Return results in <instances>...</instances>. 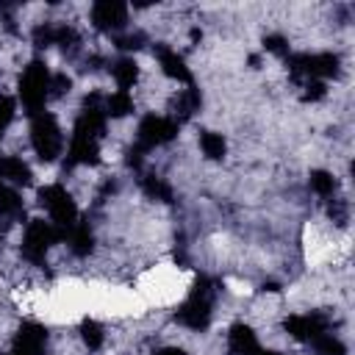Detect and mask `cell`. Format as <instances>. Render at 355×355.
<instances>
[{
  "instance_id": "obj_1",
  "label": "cell",
  "mask_w": 355,
  "mask_h": 355,
  "mask_svg": "<svg viewBox=\"0 0 355 355\" xmlns=\"http://www.w3.org/2000/svg\"><path fill=\"white\" fill-rule=\"evenodd\" d=\"M50 69L42 61H31L19 78V97L22 105L28 108V114H39L44 108V100L50 97Z\"/></svg>"
},
{
  "instance_id": "obj_2",
  "label": "cell",
  "mask_w": 355,
  "mask_h": 355,
  "mask_svg": "<svg viewBox=\"0 0 355 355\" xmlns=\"http://www.w3.org/2000/svg\"><path fill=\"white\" fill-rule=\"evenodd\" d=\"M31 144H33V150H36V155L42 161H55L61 155L64 136H61V128H58V122H55L53 114H47V111L33 114V122H31Z\"/></svg>"
},
{
  "instance_id": "obj_3",
  "label": "cell",
  "mask_w": 355,
  "mask_h": 355,
  "mask_svg": "<svg viewBox=\"0 0 355 355\" xmlns=\"http://www.w3.org/2000/svg\"><path fill=\"white\" fill-rule=\"evenodd\" d=\"M39 202L50 211L53 225L58 227L61 239H67V230L78 222V205H75V200L69 197V191H67L64 186H58V183L44 186V189H39Z\"/></svg>"
},
{
  "instance_id": "obj_4",
  "label": "cell",
  "mask_w": 355,
  "mask_h": 355,
  "mask_svg": "<svg viewBox=\"0 0 355 355\" xmlns=\"http://www.w3.org/2000/svg\"><path fill=\"white\" fill-rule=\"evenodd\" d=\"M288 64V72L294 80H322V78H336L338 75V55L336 53H316V55H308V53H297V55H288L286 58Z\"/></svg>"
},
{
  "instance_id": "obj_5",
  "label": "cell",
  "mask_w": 355,
  "mask_h": 355,
  "mask_svg": "<svg viewBox=\"0 0 355 355\" xmlns=\"http://www.w3.org/2000/svg\"><path fill=\"white\" fill-rule=\"evenodd\" d=\"M55 241H61V233H58L55 225H50V222H44V219H31L28 227H25V236H22V255H25L31 263L42 266L47 250H50Z\"/></svg>"
},
{
  "instance_id": "obj_6",
  "label": "cell",
  "mask_w": 355,
  "mask_h": 355,
  "mask_svg": "<svg viewBox=\"0 0 355 355\" xmlns=\"http://www.w3.org/2000/svg\"><path fill=\"white\" fill-rule=\"evenodd\" d=\"M178 136V122L169 119V116H144L139 122V147L141 150H150V147H158V144H166Z\"/></svg>"
},
{
  "instance_id": "obj_7",
  "label": "cell",
  "mask_w": 355,
  "mask_h": 355,
  "mask_svg": "<svg viewBox=\"0 0 355 355\" xmlns=\"http://www.w3.org/2000/svg\"><path fill=\"white\" fill-rule=\"evenodd\" d=\"M283 327H286V333H291L297 341H313V338H319V336L327 333L330 319H327L324 313H319V311H311V313H302V316H288V319L283 322Z\"/></svg>"
},
{
  "instance_id": "obj_8",
  "label": "cell",
  "mask_w": 355,
  "mask_h": 355,
  "mask_svg": "<svg viewBox=\"0 0 355 355\" xmlns=\"http://www.w3.org/2000/svg\"><path fill=\"white\" fill-rule=\"evenodd\" d=\"M97 161H100L97 136H92L89 130H83V128L75 125V133H72V141H69L67 166H75V164H97Z\"/></svg>"
},
{
  "instance_id": "obj_9",
  "label": "cell",
  "mask_w": 355,
  "mask_h": 355,
  "mask_svg": "<svg viewBox=\"0 0 355 355\" xmlns=\"http://www.w3.org/2000/svg\"><path fill=\"white\" fill-rule=\"evenodd\" d=\"M92 22L97 31H116L128 22V6L119 0H100L92 6Z\"/></svg>"
},
{
  "instance_id": "obj_10",
  "label": "cell",
  "mask_w": 355,
  "mask_h": 355,
  "mask_svg": "<svg viewBox=\"0 0 355 355\" xmlns=\"http://www.w3.org/2000/svg\"><path fill=\"white\" fill-rule=\"evenodd\" d=\"M47 341V330L39 322H25L14 338V347L8 355H42Z\"/></svg>"
},
{
  "instance_id": "obj_11",
  "label": "cell",
  "mask_w": 355,
  "mask_h": 355,
  "mask_svg": "<svg viewBox=\"0 0 355 355\" xmlns=\"http://www.w3.org/2000/svg\"><path fill=\"white\" fill-rule=\"evenodd\" d=\"M211 305H214L211 300H200L189 294V300L175 311V319L191 330H205L211 322Z\"/></svg>"
},
{
  "instance_id": "obj_12",
  "label": "cell",
  "mask_w": 355,
  "mask_h": 355,
  "mask_svg": "<svg viewBox=\"0 0 355 355\" xmlns=\"http://www.w3.org/2000/svg\"><path fill=\"white\" fill-rule=\"evenodd\" d=\"M155 55H158V64H161V69H164L166 78L180 80V83H191V72H189L186 61L175 50H169L166 44H155Z\"/></svg>"
},
{
  "instance_id": "obj_13",
  "label": "cell",
  "mask_w": 355,
  "mask_h": 355,
  "mask_svg": "<svg viewBox=\"0 0 355 355\" xmlns=\"http://www.w3.org/2000/svg\"><path fill=\"white\" fill-rule=\"evenodd\" d=\"M227 349H230V355H252L258 349V338H255L252 327L241 324V322L233 324L227 333Z\"/></svg>"
},
{
  "instance_id": "obj_14",
  "label": "cell",
  "mask_w": 355,
  "mask_h": 355,
  "mask_svg": "<svg viewBox=\"0 0 355 355\" xmlns=\"http://www.w3.org/2000/svg\"><path fill=\"white\" fill-rule=\"evenodd\" d=\"M31 178H33L31 175V166L22 158L0 155V180H11V183H19V186H28Z\"/></svg>"
},
{
  "instance_id": "obj_15",
  "label": "cell",
  "mask_w": 355,
  "mask_h": 355,
  "mask_svg": "<svg viewBox=\"0 0 355 355\" xmlns=\"http://www.w3.org/2000/svg\"><path fill=\"white\" fill-rule=\"evenodd\" d=\"M67 241L72 247L75 255H89L92 247H94V239H92V230L86 222H75L69 230H67Z\"/></svg>"
},
{
  "instance_id": "obj_16",
  "label": "cell",
  "mask_w": 355,
  "mask_h": 355,
  "mask_svg": "<svg viewBox=\"0 0 355 355\" xmlns=\"http://www.w3.org/2000/svg\"><path fill=\"white\" fill-rule=\"evenodd\" d=\"M172 108H175V122H180V119H189L197 108H200V92L189 83V89H183L178 97H175V103H172Z\"/></svg>"
},
{
  "instance_id": "obj_17",
  "label": "cell",
  "mask_w": 355,
  "mask_h": 355,
  "mask_svg": "<svg viewBox=\"0 0 355 355\" xmlns=\"http://www.w3.org/2000/svg\"><path fill=\"white\" fill-rule=\"evenodd\" d=\"M111 72H114V80H116L119 92H128V89L136 83V78H139V64H136L133 58H119V61L111 67Z\"/></svg>"
},
{
  "instance_id": "obj_18",
  "label": "cell",
  "mask_w": 355,
  "mask_h": 355,
  "mask_svg": "<svg viewBox=\"0 0 355 355\" xmlns=\"http://www.w3.org/2000/svg\"><path fill=\"white\" fill-rule=\"evenodd\" d=\"M141 189H144V194L153 197V200L172 202V186H169L164 178H158V175H144V178H141Z\"/></svg>"
},
{
  "instance_id": "obj_19",
  "label": "cell",
  "mask_w": 355,
  "mask_h": 355,
  "mask_svg": "<svg viewBox=\"0 0 355 355\" xmlns=\"http://www.w3.org/2000/svg\"><path fill=\"white\" fill-rule=\"evenodd\" d=\"M200 147H202V153H205L211 161H222V158H225V150H227L222 133H214V130H202V133H200Z\"/></svg>"
},
{
  "instance_id": "obj_20",
  "label": "cell",
  "mask_w": 355,
  "mask_h": 355,
  "mask_svg": "<svg viewBox=\"0 0 355 355\" xmlns=\"http://www.w3.org/2000/svg\"><path fill=\"white\" fill-rule=\"evenodd\" d=\"M133 111V100L128 92H114L111 97H105V116H128Z\"/></svg>"
},
{
  "instance_id": "obj_21",
  "label": "cell",
  "mask_w": 355,
  "mask_h": 355,
  "mask_svg": "<svg viewBox=\"0 0 355 355\" xmlns=\"http://www.w3.org/2000/svg\"><path fill=\"white\" fill-rule=\"evenodd\" d=\"M0 216H22V200L14 189L0 180Z\"/></svg>"
},
{
  "instance_id": "obj_22",
  "label": "cell",
  "mask_w": 355,
  "mask_h": 355,
  "mask_svg": "<svg viewBox=\"0 0 355 355\" xmlns=\"http://www.w3.org/2000/svg\"><path fill=\"white\" fill-rule=\"evenodd\" d=\"M308 183H311V189H313L316 194H322V197H330V194L336 191V186H338V180H336L330 172H324V169H313L311 178H308Z\"/></svg>"
},
{
  "instance_id": "obj_23",
  "label": "cell",
  "mask_w": 355,
  "mask_h": 355,
  "mask_svg": "<svg viewBox=\"0 0 355 355\" xmlns=\"http://www.w3.org/2000/svg\"><path fill=\"white\" fill-rule=\"evenodd\" d=\"M80 338H83V344H86L89 349H100V347H103V327H100V322L83 319V322H80Z\"/></svg>"
},
{
  "instance_id": "obj_24",
  "label": "cell",
  "mask_w": 355,
  "mask_h": 355,
  "mask_svg": "<svg viewBox=\"0 0 355 355\" xmlns=\"http://www.w3.org/2000/svg\"><path fill=\"white\" fill-rule=\"evenodd\" d=\"M313 344V352L316 355H347V347L338 341V338H333V336H319V338H313L311 341Z\"/></svg>"
},
{
  "instance_id": "obj_25",
  "label": "cell",
  "mask_w": 355,
  "mask_h": 355,
  "mask_svg": "<svg viewBox=\"0 0 355 355\" xmlns=\"http://www.w3.org/2000/svg\"><path fill=\"white\" fill-rule=\"evenodd\" d=\"M78 42H80V36H78L75 28H69V25H55V44H58V47H64V50H75Z\"/></svg>"
},
{
  "instance_id": "obj_26",
  "label": "cell",
  "mask_w": 355,
  "mask_h": 355,
  "mask_svg": "<svg viewBox=\"0 0 355 355\" xmlns=\"http://www.w3.org/2000/svg\"><path fill=\"white\" fill-rule=\"evenodd\" d=\"M191 297H200V300H211L214 302V297H216V283L211 280V277H197L194 280V286H191Z\"/></svg>"
},
{
  "instance_id": "obj_27",
  "label": "cell",
  "mask_w": 355,
  "mask_h": 355,
  "mask_svg": "<svg viewBox=\"0 0 355 355\" xmlns=\"http://www.w3.org/2000/svg\"><path fill=\"white\" fill-rule=\"evenodd\" d=\"M14 114H17V103H14V97L3 94V97H0V136H3V133H6V128L11 125Z\"/></svg>"
},
{
  "instance_id": "obj_28",
  "label": "cell",
  "mask_w": 355,
  "mask_h": 355,
  "mask_svg": "<svg viewBox=\"0 0 355 355\" xmlns=\"http://www.w3.org/2000/svg\"><path fill=\"white\" fill-rule=\"evenodd\" d=\"M327 94V86H324V80H305V92H302V100L305 103H316V100H322Z\"/></svg>"
},
{
  "instance_id": "obj_29",
  "label": "cell",
  "mask_w": 355,
  "mask_h": 355,
  "mask_svg": "<svg viewBox=\"0 0 355 355\" xmlns=\"http://www.w3.org/2000/svg\"><path fill=\"white\" fill-rule=\"evenodd\" d=\"M33 44L36 47H50L55 44V25H39L33 31Z\"/></svg>"
},
{
  "instance_id": "obj_30",
  "label": "cell",
  "mask_w": 355,
  "mask_h": 355,
  "mask_svg": "<svg viewBox=\"0 0 355 355\" xmlns=\"http://www.w3.org/2000/svg\"><path fill=\"white\" fill-rule=\"evenodd\" d=\"M144 42H147V36L141 33V31H136V33H128V36H119L114 44L119 47V50H139V47H144Z\"/></svg>"
},
{
  "instance_id": "obj_31",
  "label": "cell",
  "mask_w": 355,
  "mask_h": 355,
  "mask_svg": "<svg viewBox=\"0 0 355 355\" xmlns=\"http://www.w3.org/2000/svg\"><path fill=\"white\" fill-rule=\"evenodd\" d=\"M263 47H266L269 53H275V55H288V44H286V39H283L280 33L266 36V39H263Z\"/></svg>"
},
{
  "instance_id": "obj_32",
  "label": "cell",
  "mask_w": 355,
  "mask_h": 355,
  "mask_svg": "<svg viewBox=\"0 0 355 355\" xmlns=\"http://www.w3.org/2000/svg\"><path fill=\"white\" fill-rule=\"evenodd\" d=\"M327 214H330V219H333L336 225H347V202H344V200H333V202L327 205Z\"/></svg>"
},
{
  "instance_id": "obj_33",
  "label": "cell",
  "mask_w": 355,
  "mask_h": 355,
  "mask_svg": "<svg viewBox=\"0 0 355 355\" xmlns=\"http://www.w3.org/2000/svg\"><path fill=\"white\" fill-rule=\"evenodd\" d=\"M69 86H72V80H69L67 75H53V78H50V94H53V97L67 94V92H69Z\"/></svg>"
},
{
  "instance_id": "obj_34",
  "label": "cell",
  "mask_w": 355,
  "mask_h": 355,
  "mask_svg": "<svg viewBox=\"0 0 355 355\" xmlns=\"http://www.w3.org/2000/svg\"><path fill=\"white\" fill-rule=\"evenodd\" d=\"M141 155H144V150H141L139 144H136V147H130V150H128V158H125V161H128V166L139 169V166H141Z\"/></svg>"
},
{
  "instance_id": "obj_35",
  "label": "cell",
  "mask_w": 355,
  "mask_h": 355,
  "mask_svg": "<svg viewBox=\"0 0 355 355\" xmlns=\"http://www.w3.org/2000/svg\"><path fill=\"white\" fill-rule=\"evenodd\" d=\"M155 355H186L180 347H164V349H158Z\"/></svg>"
},
{
  "instance_id": "obj_36",
  "label": "cell",
  "mask_w": 355,
  "mask_h": 355,
  "mask_svg": "<svg viewBox=\"0 0 355 355\" xmlns=\"http://www.w3.org/2000/svg\"><path fill=\"white\" fill-rule=\"evenodd\" d=\"M252 355H280V352H275V349H261V347H258Z\"/></svg>"
},
{
  "instance_id": "obj_37",
  "label": "cell",
  "mask_w": 355,
  "mask_h": 355,
  "mask_svg": "<svg viewBox=\"0 0 355 355\" xmlns=\"http://www.w3.org/2000/svg\"><path fill=\"white\" fill-rule=\"evenodd\" d=\"M263 288H266V291H280V286H277V283H263Z\"/></svg>"
}]
</instances>
